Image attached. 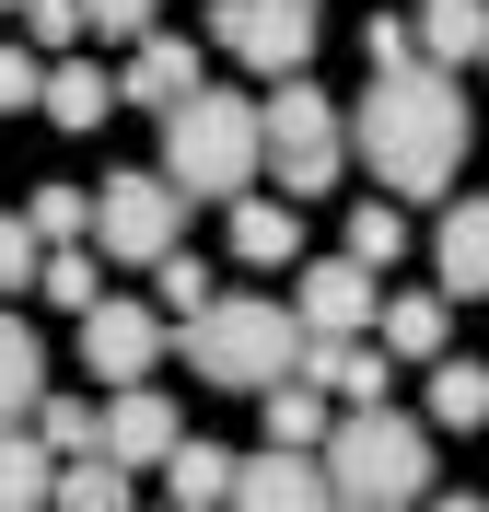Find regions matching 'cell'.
I'll return each instance as SVG.
<instances>
[{"label":"cell","mask_w":489,"mask_h":512,"mask_svg":"<svg viewBox=\"0 0 489 512\" xmlns=\"http://www.w3.org/2000/svg\"><path fill=\"white\" fill-rule=\"evenodd\" d=\"M59 501V454L35 431H0V512H47Z\"/></svg>","instance_id":"cell-18"},{"label":"cell","mask_w":489,"mask_h":512,"mask_svg":"<svg viewBox=\"0 0 489 512\" xmlns=\"http://www.w3.org/2000/svg\"><path fill=\"white\" fill-rule=\"evenodd\" d=\"M268 163H280V198H326L338 163H350V117H338L315 82H280V105H268Z\"/></svg>","instance_id":"cell-5"},{"label":"cell","mask_w":489,"mask_h":512,"mask_svg":"<svg viewBox=\"0 0 489 512\" xmlns=\"http://www.w3.org/2000/svg\"><path fill=\"white\" fill-rule=\"evenodd\" d=\"M0 12H35V0H0Z\"/></svg>","instance_id":"cell-35"},{"label":"cell","mask_w":489,"mask_h":512,"mask_svg":"<svg viewBox=\"0 0 489 512\" xmlns=\"http://www.w3.org/2000/svg\"><path fill=\"white\" fill-rule=\"evenodd\" d=\"M233 512H338L326 454H257V466L233 478Z\"/></svg>","instance_id":"cell-12"},{"label":"cell","mask_w":489,"mask_h":512,"mask_svg":"<svg viewBox=\"0 0 489 512\" xmlns=\"http://www.w3.org/2000/svg\"><path fill=\"white\" fill-rule=\"evenodd\" d=\"M152 291H163V303H175V315H210V303H222V291H210V268H198L187 245H175V256H163V268H152Z\"/></svg>","instance_id":"cell-27"},{"label":"cell","mask_w":489,"mask_h":512,"mask_svg":"<svg viewBox=\"0 0 489 512\" xmlns=\"http://www.w3.org/2000/svg\"><path fill=\"white\" fill-rule=\"evenodd\" d=\"M163 361V315L152 303H117V291H105L94 315H82V373H105V384H140Z\"/></svg>","instance_id":"cell-8"},{"label":"cell","mask_w":489,"mask_h":512,"mask_svg":"<svg viewBox=\"0 0 489 512\" xmlns=\"http://www.w3.org/2000/svg\"><path fill=\"white\" fill-rule=\"evenodd\" d=\"M175 210H187V198L163 187V163H152V175H105V198H94V245L129 256V268H163V256H175Z\"/></svg>","instance_id":"cell-6"},{"label":"cell","mask_w":489,"mask_h":512,"mask_svg":"<svg viewBox=\"0 0 489 512\" xmlns=\"http://www.w3.org/2000/svg\"><path fill=\"white\" fill-rule=\"evenodd\" d=\"M105 105H117V82L94 59H47V128H105Z\"/></svg>","instance_id":"cell-20"},{"label":"cell","mask_w":489,"mask_h":512,"mask_svg":"<svg viewBox=\"0 0 489 512\" xmlns=\"http://www.w3.org/2000/svg\"><path fill=\"white\" fill-rule=\"evenodd\" d=\"M175 443H187V419L163 408L152 384H117V396H105V443L94 454H117V466H163Z\"/></svg>","instance_id":"cell-10"},{"label":"cell","mask_w":489,"mask_h":512,"mask_svg":"<svg viewBox=\"0 0 489 512\" xmlns=\"http://www.w3.org/2000/svg\"><path fill=\"white\" fill-rule=\"evenodd\" d=\"M257 163H268V105L198 94V105L163 117V187H175V198H245Z\"/></svg>","instance_id":"cell-4"},{"label":"cell","mask_w":489,"mask_h":512,"mask_svg":"<svg viewBox=\"0 0 489 512\" xmlns=\"http://www.w3.org/2000/svg\"><path fill=\"white\" fill-rule=\"evenodd\" d=\"M47 512H129V466H117V454H70Z\"/></svg>","instance_id":"cell-23"},{"label":"cell","mask_w":489,"mask_h":512,"mask_svg":"<svg viewBox=\"0 0 489 512\" xmlns=\"http://www.w3.org/2000/svg\"><path fill=\"white\" fill-rule=\"evenodd\" d=\"M431 268H443V291H466V303H489V198H466V210H443V233H431Z\"/></svg>","instance_id":"cell-15"},{"label":"cell","mask_w":489,"mask_h":512,"mask_svg":"<svg viewBox=\"0 0 489 512\" xmlns=\"http://www.w3.org/2000/svg\"><path fill=\"white\" fill-rule=\"evenodd\" d=\"M373 326H385V338H373L385 361H455V315H443V291H396Z\"/></svg>","instance_id":"cell-14"},{"label":"cell","mask_w":489,"mask_h":512,"mask_svg":"<svg viewBox=\"0 0 489 512\" xmlns=\"http://www.w3.org/2000/svg\"><path fill=\"white\" fill-rule=\"evenodd\" d=\"M24 222H35V245L59 256V245H82V233H94V198H82V187H35Z\"/></svg>","instance_id":"cell-25"},{"label":"cell","mask_w":489,"mask_h":512,"mask_svg":"<svg viewBox=\"0 0 489 512\" xmlns=\"http://www.w3.org/2000/svg\"><path fill=\"white\" fill-rule=\"evenodd\" d=\"M408 35H420V70H466L489 59V0H420Z\"/></svg>","instance_id":"cell-13"},{"label":"cell","mask_w":489,"mask_h":512,"mask_svg":"<svg viewBox=\"0 0 489 512\" xmlns=\"http://www.w3.org/2000/svg\"><path fill=\"white\" fill-rule=\"evenodd\" d=\"M420 512H489V501H466V489H431V501Z\"/></svg>","instance_id":"cell-34"},{"label":"cell","mask_w":489,"mask_h":512,"mask_svg":"<svg viewBox=\"0 0 489 512\" xmlns=\"http://www.w3.org/2000/svg\"><path fill=\"white\" fill-rule=\"evenodd\" d=\"M35 396H47V338H35L24 315H0V431L35 419Z\"/></svg>","instance_id":"cell-17"},{"label":"cell","mask_w":489,"mask_h":512,"mask_svg":"<svg viewBox=\"0 0 489 512\" xmlns=\"http://www.w3.org/2000/svg\"><path fill=\"white\" fill-rule=\"evenodd\" d=\"M94 35H129L140 47V35H163V24H152V0H94Z\"/></svg>","instance_id":"cell-33"},{"label":"cell","mask_w":489,"mask_h":512,"mask_svg":"<svg viewBox=\"0 0 489 512\" xmlns=\"http://www.w3.org/2000/svg\"><path fill=\"white\" fill-rule=\"evenodd\" d=\"M431 431H489V373L478 361H431Z\"/></svg>","instance_id":"cell-21"},{"label":"cell","mask_w":489,"mask_h":512,"mask_svg":"<svg viewBox=\"0 0 489 512\" xmlns=\"http://www.w3.org/2000/svg\"><path fill=\"white\" fill-rule=\"evenodd\" d=\"M466 82L455 70H385V82H361L350 105V152L385 175L396 198H443L455 187V163H466Z\"/></svg>","instance_id":"cell-1"},{"label":"cell","mask_w":489,"mask_h":512,"mask_svg":"<svg viewBox=\"0 0 489 512\" xmlns=\"http://www.w3.org/2000/svg\"><path fill=\"white\" fill-rule=\"evenodd\" d=\"M233 478H245V466H233L222 443H175V454H163V489H175V512H233Z\"/></svg>","instance_id":"cell-16"},{"label":"cell","mask_w":489,"mask_h":512,"mask_svg":"<svg viewBox=\"0 0 489 512\" xmlns=\"http://www.w3.org/2000/svg\"><path fill=\"white\" fill-rule=\"evenodd\" d=\"M187 373L222 384V396H280L303 373V315L268 303V291H233V303L187 315Z\"/></svg>","instance_id":"cell-2"},{"label":"cell","mask_w":489,"mask_h":512,"mask_svg":"<svg viewBox=\"0 0 489 512\" xmlns=\"http://www.w3.org/2000/svg\"><path fill=\"white\" fill-rule=\"evenodd\" d=\"M257 408H268V454H326V431H338V408H326L315 384H280Z\"/></svg>","instance_id":"cell-19"},{"label":"cell","mask_w":489,"mask_h":512,"mask_svg":"<svg viewBox=\"0 0 489 512\" xmlns=\"http://www.w3.org/2000/svg\"><path fill=\"white\" fill-rule=\"evenodd\" d=\"M326 489H338V512H420L431 501V431L408 408H338Z\"/></svg>","instance_id":"cell-3"},{"label":"cell","mask_w":489,"mask_h":512,"mask_svg":"<svg viewBox=\"0 0 489 512\" xmlns=\"http://www.w3.org/2000/svg\"><path fill=\"white\" fill-rule=\"evenodd\" d=\"M292 245H303V222L280 198H245V210H233V256H245V268H292Z\"/></svg>","instance_id":"cell-22"},{"label":"cell","mask_w":489,"mask_h":512,"mask_svg":"<svg viewBox=\"0 0 489 512\" xmlns=\"http://www.w3.org/2000/svg\"><path fill=\"white\" fill-rule=\"evenodd\" d=\"M292 315H303V338H361V326H373V268H361V256L303 268V280H292Z\"/></svg>","instance_id":"cell-9"},{"label":"cell","mask_w":489,"mask_h":512,"mask_svg":"<svg viewBox=\"0 0 489 512\" xmlns=\"http://www.w3.org/2000/svg\"><path fill=\"white\" fill-rule=\"evenodd\" d=\"M24 105H47V59L35 47H0V117H24Z\"/></svg>","instance_id":"cell-30"},{"label":"cell","mask_w":489,"mask_h":512,"mask_svg":"<svg viewBox=\"0 0 489 512\" xmlns=\"http://www.w3.org/2000/svg\"><path fill=\"white\" fill-rule=\"evenodd\" d=\"M210 24H222V47H233L245 70H280V82H303V59H315L326 12H315V0H222Z\"/></svg>","instance_id":"cell-7"},{"label":"cell","mask_w":489,"mask_h":512,"mask_svg":"<svg viewBox=\"0 0 489 512\" xmlns=\"http://www.w3.org/2000/svg\"><path fill=\"white\" fill-rule=\"evenodd\" d=\"M117 94H129V105H152V117H175V105H198L210 82H198V47H187V35H140V47H129V70H117Z\"/></svg>","instance_id":"cell-11"},{"label":"cell","mask_w":489,"mask_h":512,"mask_svg":"<svg viewBox=\"0 0 489 512\" xmlns=\"http://www.w3.org/2000/svg\"><path fill=\"white\" fill-rule=\"evenodd\" d=\"M24 24H35V47H70V35H82V24H94V0H35V12H24Z\"/></svg>","instance_id":"cell-32"},{"label":"cell","mask_w":489,"mask_h":512,"mask_svg":"<svg viewBox=\"0 0 489 512\" xmlns=\"http://www.w3.org/2000/svg\"><path fill=\"white\" fill-rule=\"evenodd\" d=\"M350 256L361 268H396V256H408V222H396V210H350Z\"/></svg>","instance_id":"cell-29"},{"label":"cell","mask_w":489,"mask_h":512,"mask_svg":"<svg viewBox=\"0 0 489 512\" xmlns=\"http://www.w3.org/2000/svg\"><path fill=\"white\" fill-rule=\"evenodd\" d=\"M338 396H350V408H385V396H396V361H385V350H350Z\"/></svg>","instance_id":"cell-31"},{"label":"cell","mask_w":489,"mask_h":512,"mask_svg":"<svg viewBox=\"0 0 489 512\" xmlns=\"http://www.w3.org/2000/svg\"><path fill=\"white\" fill-rule=\"evenodd\" d=\"M35 291H47V303H70V315H94V303H105V280H94V256H82V245L47 256V280H35Z\"/></svg>","instance_id":"cell-26"},{"label":"cell","mask_w":489,"mask_h":512,"mask_svg":"<svg viewBox=\"0 0 489 512\" xmlns=\"http://www.w3.org/2000/svg\"><path fill=\"white\" fill-rule=\"evenodd\" d=\"M24 280H47V245H35L24 210H0V291H24Z\"/></svg>","instance_id":"cell-28"},{"label":"cell","mask_w":489,"mask_h":512,"mask_svg":"<svg viewBox=\"0 0 489 512\" xmlns=\"http://www.w3.org/2000/svg\"><path fill=\"white\" fill-rule=\"evenodd\" d=\"M35 443L70 466V454H94V443H105V408H94V396H35Z\"/></svg>","instance_id":"cell-24"}]
</instances>
